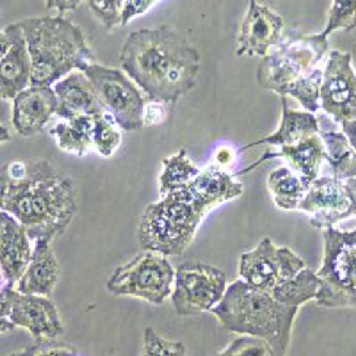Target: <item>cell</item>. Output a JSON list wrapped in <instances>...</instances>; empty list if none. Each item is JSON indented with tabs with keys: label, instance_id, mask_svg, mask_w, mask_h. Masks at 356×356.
<instances>
[{
	"label": "cell",
	"instance_id": "ab89813d",
	"mask_svg": "<svg viewBox=\"0 0 356 356\" xmlns=\"http://www.w3.org/2000/svg\"><path fill=\"white\" fill-rule=\"evenodd\" d=\"M234 155H235L234 150H230L228 146H221V148H219L214 155V164L225 170L228 164H232V161H234Z\"/></svg>",
	"mask_w": 356,
	"mask_h": 356
},
{
	"label": "cell",
	"instance_id": "5bb4252c",
	"mask_svg": "<svg viewBox=\"0 0 356 356\" xmlns=\"http://www.w3.org/2000/svg\"><path fill=\"white\" fill-rule=\"evenodd\" d=\"M8 321L15 328L27 330L36 340H56L65 333L61 314L56 305L44 296L20 294L13 291L8 310Z\"/></svg>",
	"mask_w": 356,
	"mask_h": 356
},
{
	"label": "cell",
	"instance_id": "8fae6325",
	"mask_svg": "<svg viewBox=\"0 0 356 356\" xmlns=\"http://www.w3.org/2000/svg\"><path fill=\"white\" fill-rule=\"evenodd\" d=\"M307 264L287 246H276L269 237L244 253L239 260V275L244 284L260 292L271 294L278 285L291 280Z\"/></svg>",
	"mask_w": 356,
	"mask_h": 356
},
{
	"label": "cell",
	"instance_id": "7bdbcfd3",
	"mask_svg": "<svg viewBox=\"0 0 356 356\" xmlns=\"http://www.w3.org/2000/svg\"><path fill=\"white\" fill-rule=\"evenodd\" d=\"M13 330H15V324H13L11 321L2 319V317H0V333H8V332H13Z\"/></svg>",
	"mask_w": 356,
	"mask_h": 356
},
{
	"label": "cell",
	"instance_id": "277c9868",
	"mask_svg": "<svg viewBox=\"0 0 356 356\" xmlns=\"http://www.w3.org/2000/svg\"><path fill=\"white\" fill-rule=\"evenodd\" d=\"M31 57V86H52L95 63L84 33L65 17L18 22Z\"/></svg>",
	"mask_w": 356,
	"mask_h": 356
},
{
	"label": "cell",
	"instance_id": "3957f363",
	"mask_svg": "<svg viewBox=\"0 0 356 356\" xmlns=\"http://www.w3.org/2000/svg\"><path fill=\"white\" fill-rule=\"evenodd\" d=\"M298 310L237 280L228 285L211 312L227 332L255 337L264 340L275 356H287Z\"/></svg>",
	"mask_w": 356,
	"mask_h": 356
},
{
	"label": "cell",
	"instance_id": "ba28073f",
	"mask_svg": "<svg viewBox=\"0 0 356 356\" xmlns=\"http://www.w3.org/2000/svg\"><path fill=\"white\" fill-rule=\"evenodd\" d=\"M175 269L161 253L143 251L120 266L107 280L106 289L114 296H132L152 305H164L173 292Z\"/></svg>",
	"mask_w": 356,
	"mask_h": 356
},
{
	"label": "cell",
	"instance_id": "ffe728a7",
	"mask_svg": "<svg viewBox=\"0 0 356 356\" xmlns=\"http://www.w3.org/2000/svg\"><path fill=\"white\" fill-rule=\"evenodd\" d=\"M54 91L57 97L56 114L59 118L72 120L77 116H97L106 113L93 86L82 72L68 73L65 79L56 82Z\"/></svg>",
	"mask_w": 356,
	"mask_h": 356
},
{
	"label": "cell",
	"instance_id": "5b68a950",
	"mask_svg": "<svg viewBox=\"0 0 356 356\" xmlns=\"http://www.w3.org/2000/svg\"><path fill=\"white\" fill-rule=\"evenodd\" d=\"M203 216L186 189L164 195L145 209L138 227V243L145 251L164 257L182 255L195 239Z\"/></svg>",
	"mask_w": 356,
	"mask_h": 356
},
{
	"label": "cell",
	"instance_id": "52a82bcc",
	"mask_svg": "<svg viewBox=\"0 0 356 356\" xmlns=\"http://www.w3.org/2000/svg\"><path fill=\"white\" fill-rule=\"evenodd\" d=\"M324 257L317 276L321 287L316 303L323 308L356 310V228L323 230Z\"/></svg>",
	"mask_w": 356,
	"mask_h": 356
},
{
	"label": "cell",
	"instance_id": "44dd1931",
	"mask_svg": "<svg viewBox=\"0 0 356 356\" xmlns=\"http://www.w3.org/2000/svg\"><path fill=\"white\" fill-rule=\"evenodd\" d=\"M59 280V264L54 253L50 241L40 239L34 243L33 255L25 267L24 275L15 285L20 294L44 296L49 298Z\"/></svg>",
	"mask_w": 356,
	"mask_h": 356
},
{
	"label": "cell",
	"instance_id": "8992f818",
	"mask_svg": "<svg viewBox=\"0 0 356 356\" xmlns=\"http://www.w3.org/2000/svg\"><path fill=\"white\" fill-rule=\"evenodd\" d=\"M328 50L330 41L323 33L303 34L289 31L287 34H282L278 43L262 57L257 68V82L260 88L285 97L292 82L319 68V63Z\"/></svg>",
	"mask_w": 356,
	"mask_h": 356
},
{
	"label": "cell",
	"instance_id": "60d3db41",
	"mask_svg": "<svg viewBox=\"0 0 356 356\" xmlns=\"http://www.w3.org/2000/svg\"><path fill=\"white\" fill-rule=\"evenodd\" d=\"M342 134L346 136V139L349 141L353 150L356 152V120H349V122H342Z\"/></svg>",
	"mask_w": 356,
	"mask_h": 356
},
{
	"label": "cell",
	"instance_id": "f1b7e54d",
	"mask_svg": "<svg viewBox=\"0 0 356 356\" xmlns=\"http://www.w3.org/2000/svg\"><path fill=\"white\" fill-rule=\"evenodd\" d=\"M321 82H323V70H312L308 75L292 82L285 91V97H292L298 100L307 113L316 114L321 109Z\"/></svg>",
	"mask_w": 356,
	"mask_h": 356
},
{
	"label": "cell",
	"instance_id": "7a4b0ae2",
	"mask_svg": "<svg viewBox=\"0 0 356 356\" xmlns=\"http://www.w3.org/2000/svg\"><path fill=\"white\" fill-rule=\"evenodd\" d=\"M120 63L146 98L159 104H175L189 93L200 73L198 50L166 25L130 33Z\"/></svg>",
	"mask_w": 356,
	"mask_h": 356
},
{
	"label": "cell",
	"instance_id": "7402d4cb",
	"mask_svg": "<svg viewBox=\"0 0 356 356\" xmlns=\"http://www.w3.org/2000/svg\"><path fill=\"white\" fill-rule=\"evenodd\" d=\"M280 102H282V122H280V127L276 129V132H273L271 136L259 139V141L248 146H259L267 143V145L284 148V146L296 145V143L303 141V139L321 132L319 120H317L316 114L307 113V111L291 109L287 97H282Z\"/></svg>",
	"mask_w": 356,
	"mask_h": 356
},
{
	"label": "cell",
	"instance_id": "484cf974",
	"mask_svg": "<svg viewBox=\"0 0 356 356\" xmlns=\"http://www.w3.org/2000/svg\"><path fill=\"white\" fill-rule=\"evenodd\" d=\"M330 170L335 178H356V152L342 132H321Z\"/></svg>",
	"mask_w": 356,
	"mask_h": 356
},
{
	"label": "cell",
	"instance_id": "4fadbf2b",
	"mask_svg": "<svg viewBox=\"0 0 356 356\" xmlns=\"http://www.w3.org/2000/svg\"><path fill=\"white\" fill-rule=\"evenodd\" d=\"M319 106L337 123L356 120V73L349 52L332 50L323 70Z\"/></svg>",
	"mask_w": 356,
	"mask_h": 356
},
{
	"label": "cell",
	"instance_id": "8d00e7d4",
	"mask_svg": "<svg viewBox=\"0 0 356 356\" xmlns=\"http://www.w3.org/2000/svg\"><path fill=\"white\" fill-rule=\"evenodd\" d=\"M166 120V107L164 104L159 102H150L145 106V113H143V127L159 125Z\"/></svg>",
	"mask_w": 356,
	"mask_h": 356
},
{
	"label": "cell",
	"instance_id": "f6af8a7d",
	"mask_svg": "<svg viewBox=\"0 0 356 356\" xmlns=\"http://www.w3.org/2000/svg\"><path fill=\"white\" fill-rule=\"evenodd\" d=\"M77 356H79V355H77Z\"/></svg>",
	"mask_w": 356,
	"mask_h": 356
},
{
	"label": "cell",
	"instance_id": "e0dca14e",
	"mask_svg": "<svg viewBox=\"0 0 356 356\" xmlns=\"http://www.w3.org/2000/svg\"><path fill=\"white\" fill-rule=\"evenodd\" d=\"M57 111L52 86H29L13 98V127L20 136L31 138L47 127Z\"/></svg>",
	"mask_w": 356,
	"mask_h": 356
},
{
	"label": "cell",
	"instance_id": "b9f144b4",
	"mask_svg": "<svg viewBox=\"0 0 356 356\" xmlns=\"http://www.w3.org/2000/svg\"><path fill=\"white\" fill-rule=\"evenodd\" d=\"M8 49H9L8 36H6V34H4V31H0V61H2V57L6 56Z\"/></svg>",
	"mask_w": 356,
	"mask_h": 356
},
{
	"label": "cell",
	"instance_id": "9c48e42d",
	"mask_svg": "<svg viewBox=\"0 0 356 356\" xmlns=\"http://www.w3.org/2000/svg\"><path fill=\"white\" fill-rule=\"evenodd\" d=\"M93 86L102 107L114 120L120 130L136 132L143 129V113L146 98L123 70L91 63L82 70Z\"/></svg>",
	"mask_w": 356,
	"mask_h": 356
},
{
	"label": "cell",
	"instance_id": "603a6c76",
	"mask_svg": "<svg viewBox=\"0 0 356 356\" xmlns=\"http://www.w3.org/2000/svg\"><path fill=\"white\" fill-rule=\"evenodd\" d=\"M267 157L285 159L289 162V166L292 168V171L303 180L305 186L310 187V184L319 178L321 164L326 159V152H324V145L319 132L316 136L303 139V141L296 143V145L280 148L278 154L264 155L262 161Z\"/></svg>",
	"mask_w": 356,
	"mask_h": 356
},
{
	"label": "cell",
	"instance_id": "83f0119b",
	"mask_svg": "<svg viewBox=\"0 0 356 356\" xmlns=\"http://www.w3.org/2000/svg\"><path fill=\"white\" fill-rule=\"evenodd\" d=\"M200 173L195 162L191 161L186 150H180L162 161V171L159 175V191L161 195H170L173 191L184 189L187 184Z\"/></svg>",
	"mask_w": 356,
	"mask_h": 356
},
{
	"label": "cell",
	"instance_id": "d6a6232c",
	"mask_svg": "<svg viewBox=\"0 0 356 356\" xmlns=\"http://www.w3.org/2000/svg\"><path fill=\"white\" fill-rule=\"evenodd\" d=\"M89 11L107 31L122 25V13L125 0H86Z\"/></svg>",
	"mask_w": 356,
	"mask_h": 356
},
{
	"label": "cell",
	"instance_id": "d590c367",
	"mask_svg": "<svg viewBox=\"0 0 356 356\" xmlns=\"http://www.w3.org/2000/svg\"><path fill=\"white\" fill-rule=\"evenodd\" d=\"M161 0H125L122 13V25H129L134 18L141 17L146 11H150Z\"/></svg>",
	"mask_w": 356,
	"mask_h": 356
},
{
	"label": "cell",
	"instance_id": "4dcf8cb0",
	"mask_svg": "<svg viewBox=\"0 0 356 356\" xmlns=\"http://www.w3.org/2000/svg\"><path fill=\"white\" fill-rule=\"evenodd\" d=\"M356 29V0H333L323 34L326 38L337 31L351 33Z\"/></svg>",
	"mask_w": 356,
	"mask_h": 356
},
{
	"label": "cell",
	"instance_id": "f546056e",
	"mask_svg": "<svg viewBox=\"0 0 356 356\" xmlns=\"http://www.w3.org/2000/svg\"><path fill=\"white\" fill-rule=\"evenodd\" d=\"M122 145V134L107 113L93 116V148L102 157H111Z\"/></svg>",
	"mask_w": 356,
	"mask_h": 356
},
{
	"label": "cell",
	"instance_id": "d4e9b609",
	"mask_svg": "<svg viewBox=\"0 0 356 356\" xmlns=\"http://www.w3.org/2000/svg\"><path fill=\"white\" fill-rule=\"evenodd\" d=\"M267 189L271 193L273 202L282 211H298L301 200L307 195L308 187L291 168L282 166L267 177Z\"/></svg>",
	"mask_w": 356,
	"mask_h": 356
},
{
	"label": "cell",
	"instance_id": "2e32d148",
	"mask_svg": "<svg viewBox=\"0 0 356 356\" xmlns=\"http://www.w3.org/2000/svg\"><path fill=\"white\" fill-rule=\"evenodd\" d=\"M184 189L189 195L193 205L196 207V211L205 218L221 203L239 198L244 186L232 173L211 164L205 170H200V173Z\"/></svg>",
	"mask_w": 356,
	"mask_h": 356
},
{
	"label": "cell",
	"instance_id": "74e56055",
	"mask_svg": "<svg viewBox=\"0 0 356 356\" xmlns=\"http://www.w3.org/2000/svg\"><path fill=\"white\" fill-rule=\"evenodd\" d=\"M15 291V285L6 278V275L0 271V317L6 319L8 317L9 303H11V296Z\"/></svg>",
	"mask_w": 356,
	"mask_h": 356
},
{
	"label": "cell",
	"instance_id": "9a60e30c",
	"mask_svg": "<svg viewBox=\"0 0 356 356\" xmlns=\"http://www.w3.org/2000/svg\"><path fill=\"white\" fill-rule=\"evenodd\" d=\"M284 18L271 8L251 0L237 36V56L264 57L284 34Z\"/></svg>",
	"mask_w": 356,
	"mask_h": 356
},
{
	"label": "cell",
	"instance_id": "f35d334b",
	"mask_svg": "<svg viewBox=\"0 0 356 356\" xmlns=\"http://www.w3.org/2000/svg\"><path fill=\"white\" fill-rule=\"evenodd\" d=\"M82 0H44V6L49 11H57L59 17H63L65 13H72L81 6Z\"/></svg>",
	"mask_w": 356,
	"mask_h": 356
},
{
	"label": "cell",
	"instance_id": "836d02e7",
	"mask_svg": "<svg viewBox=\"0 0 356 356\" xmlns=\"http://www.w3.org/2000/svg\"><path fill=\"white\" fill-rule=\"evenodd\" d=\"M214 356H275L271 348L264 340L255 339V337L241 335L232 340L227 348Z\"/></svg>",
	"mask_w": 356,
	"mask_h": 356
},
{
	"label": "cell",
	"instance_id": "7c38bea8",
	"mask_svg": "<svg viewBox=\"0 0 356 356\" xmlns=\"http://www.w3.org/2000/svg\"><path fill=\"white\" fill-rule=\"evenodd\" d=\"M298 211L310 216L317 230L333 228L337 222L356 216V178L319 177L310 184Z\"/></svg>",
	"mask_w": 356,
	"mask_h": 356
},
{
	"label": "cell",
	"instance_id": "ee69618b",
	"mask_svg": "<svg viewBox=\"0 0 356 356\" xmlns=\"http://www.w3.org/2000/svg\"><path fill=\"white\" fill-rule=\"evenodd\" d=\"M8 141H11V134H9V130L4 125H0V145Z\"/></svg>",
	"mask_w": 356,
	"mask_h": 356
},
{
	"label": "cell",
	"instance_id": "30bf717a",
	"mask_svg": "<svg viewBox=\"0 0 356 356\" xmlns=\"http://www.w3.org/2000/svg\"><path fill=\"white\" fill-rule=\"evenodd\" d=\"M227 291V275L202 260H187L175 269L171 303L180 317L211 312Z\"/></svg>",
	"mask_w": 356,
	"mask_h": 356
},
{
	"label": "cell",
	"instance_id": "ac0fdd59",
	"mask_svg": "<svg viewBox=\"0 0 356 356\" xmlns=\"http://www.w3.org/2000/svg\"><path fill=\"white\" fill-rule=\"evenodd\" d=\"M4 34L9 49L0 61V100H13L31 86V57L20 25H8Z\"/></svg>",
	"mask_w": 356,
	"mask_h": 356
},
{
	"label": "cell",
	"instance_id": "d6986e66",
	"mask_svg": "<svg viewBox=\"0 0 356 356\" xmlns=\"http://www.w3.org/2000/svg\"><path fill=\"white\" fill-rule=\"evenodd\" d=\"M33 255V241L17 219L0 211V271L13 285L20 276Z\"/></svg>",
	"mask_w": 356,
	"mask_h": 356
},
{
	"label": "cell",
	"instance_id": "e575fe53",
	"mask_svg": "<svg viewBox=\"0 0 356 356\" xmlns=\"http://www.w3.org/2000/svg\"><path fill=\"white\" fill-rule=\"evenodd\" d=\"M79 351L68 344H61L56 340H36L33 346L8 356H77Z\"/></svg>",
	"mask_w": 356,
	"mask_h": 356
},
{
	"label": "cell",
	"instance_id": "cb8c5ba5",
	"mask_svg": "<svg viewBox=\"0 0 356 356\" xmlns=\"http://www.w3.org/2000/svg\"><path fill=\"white\" fill-rule=\"evenodd\" d=\"M49 134L63 152L82 157L93 148V116H77L57 123Z\"/></svg>",
	"mask_w": 356,
	"mask_h": 356
},
{
	"label": "cell",
	"instance_id": "1f68e13d",
	"mask_svg": "<svg viewBox=\"0 0 356 356\" xmlns=\"http://www.w3.org/2000/svg\"><path fill=\"white\" fill-rule=\"evenodd\" d=\"M141 356H187L184 342L168 340L159 335L154 328H146L143 333Z\"/></svg>",
	"mask_w": 356,
	"mask_h": 356
},
{
	"label": "cell",
	"instance_id": "6da1fadb",
	"mask_svg": "<svg viewBox=\"0 0 356 356\" xmlns=\"http://www.w3.org/2000/svg\"><path fill=\"white\" fill-rule=\"evenodd\" d=\"M0 211L17 219L33 243H52L77 212L73 184L43 159L11 162L0 168Z\"/></svg>",
	"mask_w": 356,
	"mask_h": 356
},
{
	"label": "cell",
	"instance_id": "4316f807",
	"mask_svg": "<svg viewBox=\"0 0 356 356\" xmlns=\"http://www.w3.org/2000/svg\"><path fill=\"white\" fill-rule=\"evenodd\" d=\"M321 282L317 273L310 271L308 267H305L303 271H300L291 280L284 282L282 285L271 292V296L280 303L289 305V307H298L308 303V301L316 300L317 292H319Z\"/></svg>",
	"mask_w": 356,
	"mask_h": 356
}]
</instances>
